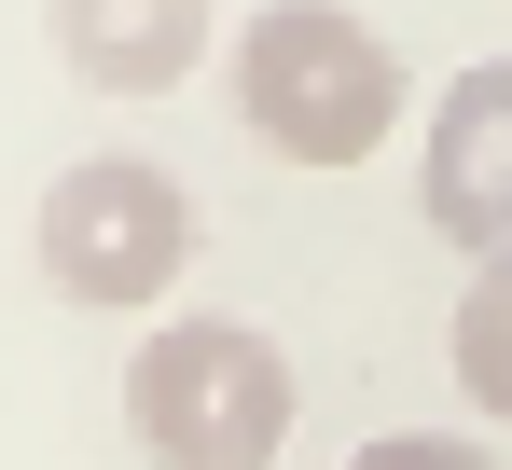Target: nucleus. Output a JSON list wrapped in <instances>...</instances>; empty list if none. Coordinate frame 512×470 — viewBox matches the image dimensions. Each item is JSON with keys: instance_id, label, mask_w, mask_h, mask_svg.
<instances>
[{"instance_id": "6", "label": "nucleus", "mask_w": 512, "mask_h": 470, "mask_svg": "<svg viewBox=\"0 0 512 470\" xmlns=\"http://www.w3.org/2000/svg\"><path fill=\"white\" fill-rule=\"evenodd\" d=\"M443 360H457V388L485 429H512V263H485L471 291H457V332H443Z\"/></svg>"}, {"instance_id": "3", "label": "nucleus", "mask_w": 512, "mask_h": 470, "mask_svg": "<svg viewBox=\"0 0 512 470\" xmlns=\"http://www.w3.org/2000/svg\"><path fill=\"white\" fill-rule=\"evenodd\" d=\"M180 263H194V194L139 153H84L42 180V277L70 305L125 318V305H167Z\"/></svg>"}, {"instance_id": "7", "label": "nucleus", "mask_w": 512, "mask_h": 470, "mask_svg": "<svg viewBox=\"0 0 512 470\" xmlns=\"http://www.w3.org/2000/svg\"><path fill=\"white\" fill-rule=\"evenodd\" d=\"M346 470H499V457H485L471 429H374Z\"/></svg>"}, {"instance_id": "1", "label": "nucleus", "mask_w": 512, "mask_h": 470, "mask_svg": "<svg viewBox=\"0 0 512 470\" xmlns=\"http://www.w3.org/2000/svg\"><path fill=\"white\" fill-rule=\"evenodd\" d=\"M402 56L388 28H360L346 0H263L236 28V111L277 166H360L388 125H402Z\"/></svg>"}, {"instance_id": "2", "label": "nucleus", "mask_w": 512, "mask_h": 470, "mask_svg": "<svg viewBox=\"0 0 512 470\" xmlns=\"http://www.w3.org/2000/svg\"><path fill=\"white\" fill-rule=\"evenodd\" d=\"M125 429L153 470H277L291 443V360L250 318H153L125 360Z\"/></svg>"}, {"instance_id": "5", "label": "nucleus", "mask_w": 512, "mask_h": 470, "mask_svg": "<svg viewBox=\"0 0 512 470\" xmlns=\"http://www.w3.org/2000/svg\"><path fill=\"white\" fill-rule=\"evenodd\" d=\"M56 56L97 97H167L208 56V0H56Z\"/></svg>"}, {"instance_id": "4", "label": "nucleus", "mask_w": 512, "mask_h": 470, "mask_svg": "<svg viewBox=\"0 0 512 470\" xmlns=\"http://www.w3.org/2000/svg\"><path fill=\"white\" fill-rule=\"evenodd\" d=\"M416 208H429V235H443L471 277L512 263V56H471V70L429 97Z\"/></svg>"}]
</instances>
